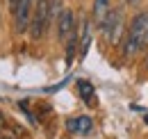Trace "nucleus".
<instances>
[{
	"label": "nucleus",
	"mask_w": 148,
	"mask_h": 139,
	"mask_svg": "<svg viewBox=\"0 0 148 139\" xmlns=\"http://www.w3.org/2000/svg\"><path fill=\"white\" fill-rule=\"evenodd\" d=\"M146 123H148V116H146Z\"/></svg>",
	"instance_id": "2eb2a0df"
},
{
	"label": "nucleus",
	"mask_w": 148,
	"mask_h": 139,
	"mask_svg": "<svg viewBox=\"0 0 148 139\" xmlns=\"http://www.w3.org/2000/svg\"><path fill=\"white\" fill-rule=\"evenodd\" d=\"M146 66H148V62H146Z\"/></svg>",
	"instance_id": "dca6fc26"
},
{
	"label": "nucleus",
	"mask_w": 148,
	"mask_h": 139,
	"mask_svg": "<svg viewBox=\"0 0 148 139\" xmlns=\"http://www.w3.org/2000/svg\"><path fill=\"white\" fill-rule=\"evenodd\" d=\"M75 52H80V30H77V28L66 36V66L73 64Z\"/></svg>",
	"instance_id": "6e6552de"
},
{
	"label": "nucleus",
	"mask_w": 148,
	"mask_h": 139,
	"mask_svg": "<svg viewBox=\"0 0 148 139\" xmlns=\"http://www.w3.org/2000/svg\"><path fill=\"white\" fill-rule=\"evenodd\" d=\"M0 125H2V114H0Z\"/></svg>",
	"instance_id": "4468645a"
},
{
	"label": "nucleus",
	"mask_w": 148,
	"mask_h": 139,
	"mask_svg": "<svg viewBox=\"0 0 148 139\" xmlns=\"http://www.w3.org/2000/svg\"><path fill=\"white\" fill-rule=\"evenodd\" d=\"M48 28H50V0H34V9H32L27 32L34 41H39L46 34Z\"/></svg>",
	"instance_id": "f03ea898"
},
{
	"label": "nucleus",
	"mask_w": 148,
	"mask_h": 139,
	"mask_svg": "<svg viewBox=\"0 0 148 139\" xmlns=\"http://www.w3.org/2000/svg\"><path fill=\"white\" fill-rule=\"evenodd\" d=\"M148 46V9L139 12L137 16L130 21L125 36H123V55L125 57H134Z\"/></svg>",
	"instance_id": "f257e3e1"
},
{
	"label": "nucleus",
	"mask_w": 148,
	"mask_h": 139,
	"mask_svg": "<svg viewBox=\"0 0 148 139\" xmlns=\"http://www.w3.org/2000/svg\"><path fill=\"white\" fill-rule=\"evenodd\" d=\"M0 139H14V137H9V135H2V137H0Z\"/></svg>",
	"instance_id": "ddd939ff"
},
{
	"label": "nucleus",
	"mask_w": 148,
	"mask_h": 139,
	"mask_svg": "<svg viewBox=\"0 0 148 139\" xmlns=\"http://www.w3.org/2000/svg\"><path fill=\"white\" fill-rule=\"evenodd\" d=\"M100 30H103V34L107 36V41H110L112 46H116V43L123 39V30H125L123 12H121V9H110V14L105 16Z\"/></svg>",
	"instance_id": "7ed1b4c3"
},
{
	"label": "nucleus",
	"mask_w": 148,
	"mask_h": 139,
	"mask_svg": "<svg viewBox=\"0 0 148 139\" xmlns=\"http://www.w3.org/2000/svg\"><path fill=\"white\" fill-rule=\"evenodd\" d=\"M66 128H69L73 135H89V132L93 130V119H91V116H87V114L73 116V119L66 121Z\"/></svg>",
	"instance_id": "423d86ee"
},
{
	"label": "nucleus",
	"mask_w": 148,
	"mask_h": 139,
	"mask_svg": "<svg viewBox=\"0 0 148 139\" xmlns=\"http://www.w3.org/2000/svg\"><path fill=\"white\" fill-rule=\"evenodd\" d=\"M75 87H77V96H80L87 105H96L93 103V100H96V89H93V85L89 80H77Z\"/></svg>",
	"instance_id": "9d476101"
},
{
	"label": "nucleus",
	"mask_w": 148,
	"mask_h": 139,
	"mask_svg": "<svg viewBox=\"0 0 148 139\" xmlns=\"http://www.w3.org/2000/svg\"><path fill=\"white\" fill-rule=\"evenodd\" d=\"M64 9V0H50V23H55L57 16Z\"/></svg>",
	"instance_id": "9b49d317"
},
{
	"label": "nucleus",
	"mask_w": 148,
	"mask_h": 139,
	"mask_svg": "<svg viewBox=\"0 0 148 139\" xmlns=\"http://www.w3.org/2000/svg\"><path fill=\"white\" fill-rule=\"evenodd\" d=\"M112 9V0H93V7H91V16H93V23L100 28L105 16L110 14Z\"/></svg>",
	"instance_id": "0eeeda50"
},
{
	"label": "nucleus",
	"mask_w": 148,
	"mask_h": 139,
	"mask_svg": "<svg viewBox=\"0 0 148 139\" xmlns=\"http://www.w3.org/2000/svg\"><path fill=\"white\" fill-rule=\"evenodd\" d=\"M139 2H141V0H128V5H132V7H137Z\"/></svg>",
	"instance_id": "f8f14e48"
},
{
	"label": "nucleus",
	"mask_w": 148,
	"mask_h": 139,
	"mask_svg": "<svg viewBox=\"0 0 148 139\" xmlns=\"http://www.w3.org/2000/svg\"><path fill=\"white\" fill-rule=\"evenodd\" d=\"M32 9H34V0H16V7L12 12V16H14V30L18 34L27 32L30 18H32Z\"/></svg>",
	"instance_id": "20e7f679"
},
{
	"label": "nucleus",
	"mask_w": 148,
	"mask_h": 139,
	"mask_svg": "<svg viewBox=\"0 0 148 139\" xmlns=\"http://www.w3.org/2000/svg\"><path fill=\"white\" fill-rule=\"evenodd\" d=\"M77 30H80V57H84L87 50H89V46H91V21L84 18Z\"/></svg>",
	"instance_id": "1a4fd4ad"
},
{
	"label": "nucleus",
	"mask_w": 148,
	"mask_h": 139,
	"mask_svg": "<svg viewBox=\"0 0 148 139\" xmlns=\"http://www.w3.org/2000/svg\"><path fill=\"white\" fill-rule=\"evenodd\" d=\"M57 36L59 41H66V36L75 30V14L73 9H62V14L57 16Z\"/></svg>",
	"instance_id": "39448f33"
}]
</instances>
